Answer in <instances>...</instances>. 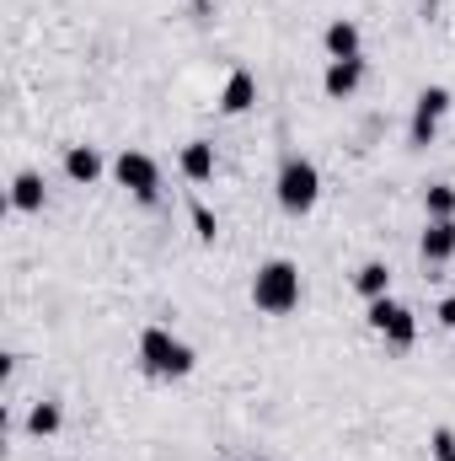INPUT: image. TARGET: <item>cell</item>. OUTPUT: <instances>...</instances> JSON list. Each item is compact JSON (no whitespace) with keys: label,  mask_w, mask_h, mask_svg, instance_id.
<instances>
[{"label":"cell","mask_w":455,"mask_h":461,"mask_svg":"<svg viewBox=\"0 0 455 461\" xmlns=\"http://www.w3.org/2000/svg\"><path fill=\"white\" fill-rule=\"evenodd\" d=\"M252 306L268 312V317H290V312L300 306V263L268 258V263L252 274Z\"/></svg>","instance_id":"cell-1"},{"label":"cell","mask_w":455,"mask_h":461,"mask_svg":"<svg viewBox=\"0 0 455 461\" xmlns=\"http://www.w3.org/2000/svg\"><path fill=\"white\" fill-rule=\"evenodd\" d=\"M139 365H145L156 381H183V375H193L199 354L183 344L172 328H145V333H139Z\"/></svg>","instance_id":"cell-2"},{"label":"cell","mask_w":455,"mask_h":461,"mask_svg":"<svg viewBox=\"0 0 455 461\" xmlns=\"http://www.w3.org/2000/svg\"><path fill=\"white\" fill-rule=\"evenodd\" d=\"M273 199H279L284 215H311L317 199H322V172H317V161H311V156H290V161L279 167Z\"/></svg>","instance_id":"cell-3"},{"label":"cell","mask_w":455,"mask_h":461,"mask_svg":"<svg viewBox=\"0 0 455 461\" xmlns=\"http://www.w3.org/2000/svg\"><path fill=\"white\" fill-rule=\"evenodd\" d=\"M113 177H118V188H129L139 204H156L161 199V167H156V156H145L134 145H123L113 156Z\"/></svg>","instance_id":"cell-4"},{"label":"cell","mask_w":455,"mask_h":461,"mask_svg":"<svg viewBox=\"0 0 455 461\" xmlns=\"http://www.w3.org/2000/svg\"><path fill=\"white\" fill-rule=\"evenodd\" d=\"M364 317H370V328H375L391 348H413V344H418V317H413L402 301L380 295V301H370V312H364Z\"/></svg>","instance_id":"cell-5"},{"label":"cell","mask_w":455,"mask_h":461,"mask_svg":"<svg viewBox=\"0 0 455 461\" xmlns=\"http://www.w3.org/2000/svg\"><path fill=\"white\" fill-rule=\"evenodd\" d=\"M364 86V59H327V70H322V92L327 97H353Z\"/></svg>","instance_id":"cell-6"},{"label":"cell","mask_w":455,"mask_h":461,"mask_svg":"<svg viewBox=\"0 0 455 461\" xmlns=\"http://www.w3.org/2000/svg\"><path fill=\"white\" fill-rule=\"evenodd\" d=\"M252 108H257V76L252 70H230L226 92H220V113L241 118V113H252Z\"/></svg>","instance_id":"cell-7"},{"label":"cell","mask_w":455,"mask_h":461,"mask_svg":"<svg viewBox=\"0 0 455 461\" xmlns=\"http://www.w3.org/2000/svg\"><path fill=\"white\" fill-rule=\"evenodd\" d=\"M177 167H183L188 183H215V167H220V161H215V145H210V140H188L183 156H177Z\"/></svg>","instance_id":"cell-8"},{"label":"cell","mask_w":455,"mask_h":461,"mask_svg":"<svg viewBox=\"0 0 455 461\" xmlns=\"http://www.w3.org/2000/svg\"><path fill=\"white\" fill-rule=\"evenodd\" d=\"M103 167H108V161H103L97 145H70V150H65V177L81 183V188H92V183L103 177Z\"/></svg>","instance_id":"cell-9"},{"label":"cell","mask_w":455,"mask_h":461,"mask_svg":"<svg viewBox=\"0 0 455 461\" xmlns=\"http://www.w3.org/2000/svg\"><path fill=\"white\" fill-rule=\"evenodd\" d=\"M43 204H49V183H43V172H16V177H11V210L38 215Z\"/></svg>","instance_id":"cell-10"},{"label":"cell","mask_w":455,"mask_h":461,"mask_svg":"<svg viewBox=\"0 0 455 461\" xmlns=\"http://www.w3.org/2000/svg\"><path fill=\"white\" fill-rule=\"evenodd\" d=\"M418 252H424V263H451L455 258V221H429Z\"/></svg>","instance_id":"cell-11"},{"label":"cell","mask_w":455,"mask_h":461,"mask_svg":"<svg viewBox=\"0 0 455 461\" xmlns=\"http://www.w3.org/2000/svg\"><path fill=\"white\" fill-rule=\"evenodd\" d=\"M322 43H327V59H359V27H353L348 16H333V22H327Z\"/></svg>","instance_id":"cell-12"},{"label":"cell","mask_w":455,"mask_h":461,"mask_svg":"<svg viewBox=\"0 0 455 461\" xmlns=\"http://www.w3.org/2000/svg\"><path fill=\"white\" fill-rule=\"evenodd\" d=\"M353 290H359L364 301H380V295H391V268H386L380 258L359 263V268H353Z\"/></svg>","instance_id":"cell-13"},{"label":"cell","mask_w":455,"mask_h":461,"mask_svg":"<svg viewBox=\"0 0 455 461\" xmlns=\"http://www.w3.org/2000/svg\"><path fill=\"white\" fill-rule=\"evenodd\" d=\"M59 424H65V408H59V402H49V397H43V402H32V408H27V419H22V429H27L32 440L59 435Z\"/></svg>","instance_id":"cell-14"},{"label":"cell","mask_w":455,"mask_h":461,"mask_svg":"<svg viewBox=\"0 0 455 461\" xmlns=\"http://www.w3.org/2000/svg\"><path fill=\"white\" fill-rule=\"evenodd\" d=\"M424 215L429 221H455V183H429L424 188Z\"/></svg>","instance_id":"cell-15"},{"label":"cell","mask_w":455,"mask_h":461,"mask_svg":"<svg viewBox=\"0 0 455 461\" xmlns=\"http://www.w3.org/2000/svg\"><path fill=\"white\" fill-rule=\"evenodd\" d=\"M451 92H445V86H424V92H418V103H413V113L418 118H434V123H440V118L451 113Z\"/></svg>","instance_id":"cell-16"},{"label":"cell","mask_w":455,"mask_h":461,"mask_svg":"<svg viewBox=\"0 0 455 461\" xmlns=\"http://www.w3.org/2000/svg\"><path fill=\"white\" fill-rule=\"evenodd\" d=\"M188 215H193V236H199V241H215V236H220V215H215L204 199H193Z\"/></svg>","instance_id":"cell-17"},{"label":"cell","mask_w":455,"mask_h":461,"mask_svg":"<svg viewBox=\"0 0 455 461\" xmlns=\"http://www.w3.org/2000/svg\"><path fill=\"white\" fill-rule=\"evenodd\" d=\"M429 456H434V461H455V429L440 424V429L429 435Z\"/></svg>","instance_id":"cell-18"},{"label":"cell","mask_w":455,"mask_h":461,"mask_svg":"<svg viewBox=\"0 0 455 461\" xmlns=\"http://www.w3.org/2000/svg\"><path fill=\"white\" fill-rule=\"evenodd\" d=\"M434 134H440V123H434V118L413 113V129H407V140H413V145H434Z\"/></svg>","instance_id":"cell-19"},{"label":"cell","mask_w":455,"mask_h":461,"mask_svg":"<svg viewBox=\"0 0 455 461\" xmlns=\"http://www.w3.org/2000/svg\"><path fill=\"white\" fill-rule=\"evenodd\" d=\"M434 322H440V328H451V333H455V295H445V301L434 306Z\"/></svg>","instance_id":"cell-20"},{"label":"cell","mask_w":455,"mask_h":461,"mask_svg":"<svg viewBox=\"0 0 455 461\" xmlns=\"http://www.w3.org/2000/svg\"><path fill=\"white\" fill-rule=\"evenodd\" d=\"M257 461H268V456H257Z\"/></svg>","instance_id":"cell-21"}]
</instances>
